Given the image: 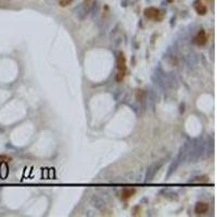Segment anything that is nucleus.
Returning <instances> with one entry per match:
<instances>
[{
	"label": "nucleus",
	"mask_w": 217,
	"mask_h": 217,
	"mask_svg": "<svg viewBox=\"0 0 217 217\" xmlns=\"http://www.w3.org/2000/svg\"><path fill=\"white\" fill-rule=\"evenodd\" d=\"M8 174H9V168H8L7 163L2 162V163L0 164V177L2 178V179H4V178H7Z\"/></svg>",
	"instance_id": "423d86ee"
},
{
	"label": "nucleus",
	"mask_w": 217,
	"mask_h": 217,
	"mask_svg": "<svg viewBox=\"0 0 217 217\" xmlns=\"http://www.w3.org/2000/svg\"><path fill=\"white\" fill-rule=\"evenodd\" d=\"M12 160L10 156H8V155H0V163H2V162H4V163H8V162H10V161Z\"/></svg>",
	"instance_id": "1a4fd4ad"
},
{
	"label": "nucleus",
	"mask_w": 217,
	"mask_h": 217,
	"mask_svg": "<svg viewBox=\"0 0 217 217\" xmlns=\"http://www.w3.org/2000/svg\"><path fill=\"white\" fill-rule=\"evenodd\" d=\"M207 39H208V37H207L206 32L203 30H201L200 32L197 34V36L194 37L193 41L197 46H204V45L207 43Z\"/></svg>",
	"instance_id": "7ed1b4c3"
},
{
	"label": "nucleus",
	"mask_w": 217,
	"mask_h": 217,
	"mask_svg": "<svg viewBox=\"0 0 217 217\" xmlns=\"http://www.w3.org/2000/svg\"><path fill=\"white\" fill-rule=\"evenodd\" d=\"M144 17H148V19H152V20H161L162 17H163V14L161 12L159 9L156 8H153V7H150V8H147V9H144Z\"/></svg>",
	"instance_id": "f03ea898"
},
{
	"label": "nucleus",
	"mask_w": 217,
	"mask_h": 217,
	"mask_svg": "<svg viewBox=\"0 0 217 217\" xmlns=\"http://www.w3.org/2000/svg\"><path fill=\"white\" fill-rule=\"evenodd\" d=\"M117 74H116V80L117 81H122L125 77V74H126V58L124 56L123 52H120L117 54Z\"/></svg>",
	"instance_id": "f257e3e1"
},
{
	"label": "nucleus",
	"mask_w": 217,
	"mask_h": 217,
	"mask_svg": "<svg viewBox=\"0 0 217 217\" xmlns=\"http://www.w3.org/2000/svg\"><path fill=\"white\" fill-rule=\"evenodd\" d=\"M73 2V0H59V4H60L61 7H67V6H70L71 4Z\"/></svg>",
	"instance_id": "6e6552de"
},
{
	"label": "nucleus",
	"mask_w": 217,
	"mask_h": 217,
	"mask_svg": "<svg viewBox=\"0 0 217 217\" xmlns=\"http://www.w3.org/2000/svg\"><path fill=\"white\" fill-rule=\"evenodd\" d=\"M198 179H195V182H207L208 181V179H207V177H205V176H201V177H197Z\"/></svg>",
	"instance_id": "9d476101"
},
{
	"label": "nucleus",
	"mask_w": 217,
	"mask_h": 217,
	"mask_svg": "<svg viewBox=\"0 0 217 217\" xmlns=\"http://www.w3.org/2000/svg\"><path fill=\"white\" fill-rule=\"evenodd\" d=\"M210 208V205L208 203H205V202H198L194 206V212L198 215H203V214L207 213V211Z\"/></svg>",
	"instance_id": "20e7f679"
},
{
	"label": "nucleus",
	"mask_w": 217,
	"mask_h": 217,
	"mask_svg": "<svg viewBox=\"0 0 217 217\" xmlns=\"http://www.w3.org/2000/svg\"><path fill=\"white\" fill-rule=\"evenodd\" d=\"M135 193H136V189H134V188L124 189V190L120 192V199L124 201H127V200H129L133 195H135Z\"/></svg>",
	"instance_id": "39448f33"
},
{
	"label": "nucleus",
	"mask_w": 217,
	"mask_h": 217,
	"mask_svg": "<svg viewBox=\"0 0 217 217\" xmlns=\"http://www.w3.org/2000/svg\"><path fill=\"white\" fill-rule=\"evenodd\" d=\"M195 10H197L198 14L204 15V14H206V12H207V8L205 7L203 4H198L197 6H195Z\"/></svg>",
	"instance_id": "0eeeda50"
}]
</instances>
